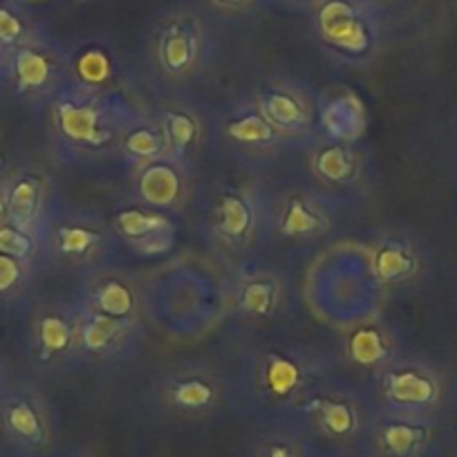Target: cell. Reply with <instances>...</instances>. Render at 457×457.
Masks as SVG:
<instances>
[{"mask_svg":"<svg viewBox=\"0 0 457 457\" xmlns=\"http://www.w3.org/2000/svg\"><path fill=\"white\" fill-rule=\"evenodd\" d=\"M320 32L348 52H363L370 43L366 28L357 21L353 7L345 0H329L319 14Z\"/></svg>","mask_w":457,"mask_h":457,"instance_id":"obj_1","label":"cell"},{"mask_svg":"<svg viewBox=\"0 0 457 457\" xmlns=\"http://www.w3.org/2000/svg\"><path fill=\"white\" fill-rule=\"evenodd\" d=\"M59 126L70 139H74V142L96 144L104 137L99 130V112H96L92 105L61 104Z\"/></svg>","mask_w":457,"mask_h":457,"instance_id":"obj_2","label":"cell"},{"mask_svg":"<svg viewBox=\"0 0 457 457\" xmlns=\"http://www.w3.org/2000/svg\"><path fill=\"white\" fill-rule=\"evenodd\" d=\"M386 395L399 406H426L435 399V384L417 372H397L388 379Z\"/></svg>","mask_w":457,"mask_h":457,"instance_id":"obj_3","label":"cell"},{"mask_svg":"<svg viewBox=\"0 0 457 457\" xmlns=\"http://www.w3.org/2000/svg\"><path fill=\"white\" fill-rule=\"evenodd\" d=\"M323 126L332 137L350 139L357 137L363 126V108L354 96H345L329 104L323 112Z\"/></svg>","mask_w":457,"mask_h":457,"instance_id":"obj_4","label":"cell"},{"mask_svg":"<svg viewBox=\"0 0 457 457\" xmlns=\"http://www.w3.org/2000/svg\"><path fill=\"white\" fill-rule=\"evenodd\" d=\"M381 448L388 453L390 457H415L417 453L424 448L428 433L424 426L406 424V421H397V424H388L381 430Z\"/></svg>","mask_w":457,"mask_h":457,"instance_id":"obj_5","label":"cell"},{"mask_svg":"<svg viewBox=\"0 0 457 457\" xmlns=\"http://www.w3.org/2000/svg\"><path fill=\"white\" fill-rule=\"evenodd\" d=\"M139 193L153 206L173 204L179 193V179L169 166H151L139 179Z\"/></svg>","mask_w":457,"mask_h":457,"instance_id":"obj_6","label":"cell"},{"mask_svg":"<svg viewBox=\"0 0 457 457\" xmlns=\"http://www.w3.org/2000/svg\"><path fill=\"white\" fill-rule=\"evenodd\" d=\"M310 411L316 412L319 424L323 426L325 433L332 437H345L357 428V417H354L353 408L345 406L341 402H332V399H314L310 403Z\"/></svg>","mask_w":457,"mask_h":457,"instance_id":"obj_7","label":"cell"},{"mask_svg":"<svg viewBox=\"0 0 457 457\" xmlns=\"http://www.w3.org/2000/svg\"><path fill=\"white\" fill-rule=\"evenodd\" d=\"M10 218L19 228H28L32 224L38 209V184L34 179H21L14 184L10 197H7Z\"/></svg>","mask_w":457,"mask_h":457,"instance_id":"obj_8","label":"cell"},{"mask_svg":"<svg viewBox=\"0 0 457 457\" xmlns=\"http://www.w3.org/2000/svg\"><path fill=\"white\" fill-rule=\"evenodd\" d=\"M117 227L124 236L133 240H142L146 236L157 234V231H169L170 220L162 213H144V211H124L117 218Z\"/></svg>","mask_w":457,"mask_h":457,"instance_id":"obj_9","label":"cell"},{"mask_svg":"<svg viewBox=\"0 0 457 457\" xmlns=\"http://www.w3.org/2000/svg\"><path fill=\"white\" fill-rule=\"evenodd\" d=\"M350 354L361 366H375L386 357V343L377 329L361 328L350 338Z\"/></svg>","mask_w":457,"mask_h":457,"instance_id":"obj_10","label":"cell"},{"mask_svg":"<svg viewBox=\"0 0 457 457\" xmlns=\"http://www.w3.org/2000/svg\"><path fill=\"white\" fill-rule=\"evenodd\" d=\"M252 224L249 204L238 195H227L220 204V227L228 238H240Z\"/></svg>","mask_w":457,"mask_h":457,"instance_id":"obj_11","label":"cell"},{"mask_svg":"<svg viewBox=\"0 0 457 457\" xmlns=\"http://www.w3.org/2000/svg\"><path fill=\"white\" fill-rule=\"evenodd\" d=\"M120 332L121 319L99 312V314L92 316L86 323V328H83V345H86L87 350H92V353H96V350L108 348L110 341H114Z\"/></svg>","mask_w":457,"mask_h":457,"instance_id":"obj_12","label":"cell"},{"mask_svg":"<svg viewBox=\"0 0 457 457\" xmlns=\"http://www.w3.org/2000/svg\"><path fill=\"white\" fill-rule=\"evenodd\" d=\"M133 294L120 280H108L96 292V307H99V312L108 316H117V319L129 316L130 310H133Z\"/></svg>","mask_w":457,"mask_h":457,"instance_id":"obj_13","label":"cell"},{"mask_svg":"<svg viewBox=\"0 0 457 457\" xmlns=\"http://www.w3.org/2000/svg\"><path fill=\"white\" fill-rule=\"evenodd\" d=\"M193 43L191 37L182 32V29H170L162 41V63L173 72L187 70L193 61Z\"/></svg>","mask_w":457,"mask_h":457,"instance_id":"obj_14","label":"cell"},{"mask_svg":"<svg viewBox=\"0 0 457 457\" xmlns=\"http://www.w3.org/2000/svg\"><path fill=\"white\" fill-rule=\"evenodd\" d=\"M375 271L384 280L403 278L412 271V258L402 245H388L375 258Z\"/></svg>","mask_w":457,"mask_h":457,"instance_id":"obj_15","label":"cell"},{"mask_svg":"<svg viewBox=\"0 0 457 457\" xmlns=\"http://www.w3.org/2000/svg\"><path fill=\"white\" fill-rule=\"evenodd\" d=\"M265 120L276 126H296L303 121V108L294 96L285 92H271L265 99Z\"/></svg>","mask_w":457,"mask_h":457,"instance_id":"obj_16","label":"cell"},{"mask_svg":"<svg viewBox=\"0 0 457 457\" xmlns=\"http://www.w3.org/2000/svg\"><path fill=\"white\" fill-rule=\"evenodd\" d=\"M16 74L23 87H41L50 79V63L34 50H23L16 56Z\"/></svg>","mask_w":457,"mask_h":457,"instance_id":"obj_17","label":"cell"},{"mask_svg":"<svg viewBox=\"0 0 457 457\" xmlns=\"http://www.w3.org/2000/svg\"><path fill=\"white\" fill-rule=\"evenodd\" d=\"M7 424L14 430L19 437L28 439V442H41L43 439V424L41 417L37 415L29 403H16L7 412Z\"/></svg>","mask_w":457,"mask_h":457,"instance_id":"obj_18","label":"cell"},{"mask_svg":"<svg viewBox=\"0 0 457 457\" xmlns=\"http://www.w3.org/2000/svg\"><path fill=\"white\" fill-rule=\"evenodd\" d=\"M298 379H301V372H298L296 363L280 357L271 359L270 368H267V386H270L271 393L278 395V397H287L298 386Z\"/></svg>","mask_w":457,"mask_h":457,"instance_id":"obj_19","label":"cell"},{"mask_svg":"<svg viewBox=\"0 0 457 457\" xmlns=\"http://www.w3.org/2000/svg\"><path fill=\"white\" fill-rule=\"evenodd\" d=\"M320 227V218L314 211L307 209L301 200H292L287 204L283 218V231L287 236H305L314 234L316 228Z\"/></svg>","mask_w":457,"mask_h":457,"instance_id":"obj_20","label":"cell"},{"mask_svg":"<svg viewBox=\"0 0 457 457\" xmlns=\"http://www.w3.org/2000/svg\"><path fill=\"white\" fill-rule=\"evenodd\" d=\"M227 133L240 144H262L274 137V129H271L270 121L262 120V117H256V114L234 121L227 129Z\"/></svg>","mask_w":457,"mask_h":457,"instance_id":"obj_21","label":"cell"},{"mask_svg":"<svg viewBox=\"0 0 457 457\" xmlns=\"http://www.w3.org/2000/svg\"><path fill=\"white\" fill-rule=\"evenodd\" d=\"M316 166H319V173L323 175V178L334 179V182H337V179H345L350 173H353L354 162L348 153L343 151V148L332 146L328 148V151L320 153Z\"/></svg>","mask_w":457,"mask_h":457,"instance_id":"obj_22","label":"cell"},{"mask_svg":"<svg viewBox=\"0 0 457 457\" xmlns=\"http://www.w3.org/2000/svg\"><path fill=\"white\" fill-rule=\"evenodd\" d=\"M276 301V287L265 280H253L243 292V307L252 314H270Z\"/></svg>","mask_w":457,"mask_h":457,"instance_id":"obj_23","label":"cell"},{"mask_svg":"<svg viewBox=\"0 0 457 457\" xmlns=\"http://www.w3.org/2000/svg\"><path fill=\"white\" fill-rule=\"evenodd\" d=\"M173 399L182 408H206L213 402V388L204 381H184L173 390Z\"/></svg>","mask_w":457,"mask_h":457,"instance_id":"obj_24","label":"cell"},{"mask_svg":"<svg viewBox=\"0 0 457 457\" xmlns=\"http://www.w3.org/2000/svg\"><path fill=\"white\" fill-rule=\"evenodd\" d=\"M38 337H41L43 350L50 354L63 353L70 345V328L63 319L56 316H47L43 319L41 328H38Z\"/></svg>","mask_w":457,"mask_h":457,"instance_id":"obj_25","label":"cell"},{"mask_svg":"<svg viewBox=\"0 0 457 457\" xmlns=\"http://www.w3.org/2000/svg\"><path fill=\"white\" fill-rule=\"evenodd\" d=\"M77 70L86 83H104L110 77V61L101 50H90L79 59Z\"/></svg>","mask_w":457,"mask_h":457,"instance_id":"obj_26","label":"cell"},{"mask_svg":"<svg viewBox=\"0 0 457 457\" xmlns=\"http://www.w3.org/2000/svg\"><path fill=\"white\" fill-rule=\"evenodd\" d=\"M99 240V236L90 228L81 227H65L59 231V247L63 253H72V256H79V253H86L92 245Z\"/></svg>","mask_w":457,"mask_h":457,"instance_id":"obj_27","label":"cell"},{"mask_svg":"<svg viewBox=\"0 0 457 457\" xmlns=\"http://www.w3.org/2000/svg\"><path fill=\"white\" fill-rule=\"evenodd\" d=\"M32 252V240L14 227H0V253L12 258H25Z\"/></svg>","mask_w":457,"mask_h":457,"instance_id":"obj_28","label":"cell"},{"mask_svg":"<svg viewBox=\"0 0 457 457\" xmlns=\"http://www.w3.org/2000/svg\"><path fill=\"white\" fill-rule=\"evenodd\" d=\"M162 148L160 137L151 130H135L129 139H126V151L135 157H153L157 155Z\"/></svg>","mask_w":457,"mask_h":457,"instance_id":"obj_29","label":"cell"},{"mask_svg":"<svg viewBox=\"0 0 457 457\" xmlns=\"http://www.w3.org/2000/svg\"><path fill=\"white\" fill-rule=\"evenodd\" d=\"M169 133L175 146L184 148L195 139V121L184 112H175L169 117Z\"/></svg>","mask_w":457,"mask_h":457,"instance_id":"obj_30","label":"cell"},{"mask_svg":"<svg viewBox=\"0 0 457 457\" xmlns=\"http://www.w3.org/2000/svg\"><path fill=\"white\" fill-rule=\"evenodd\" d=\"M173 245V234L169 231H157V234L146 236V238L137 240V249L142 253H164L169 252Z\"/></svg>","mask_w":457,"mask_h":457,"instance_id":"obj_31","label":"cell"},{"mask_svg":"<svg viewBox=\"0 0 457 457\" xmlns=\"http://www.w3.org/2000/svg\"><path fill=\"white\" fill-rule=\"evenodd\" d=\"M21 278V265L16 258L0 253V292L14 287Z\"/></svg>","mask_w":457,"mask_h":457,"instance_id":"obj_32","label":"cell"},{"mask_svg":"<svg viewBox=\"0 0 457 457\" xmlns=\"http://www.w3.org/2000/svg\"><path fill=\"white\" fill-rule=\"evenodd\" d=\"M21 37V21L7 10H0V41H14Z\"/></svg>","mask_w":457,"mask_h":457,"instance_id":"obj_33","label":"cell"},{"mask_svg":"<svg viewBox=\"0 0 457 457\" xmlns=\"http://www.w3.org/2000/svg\"><path fill=\"white\" fill-rule=\"evenodd\" d=\"M258 457H298V455L294 453V448L289 446V444L276 442V444H270V446H267Z\"/></svg>","mask_w":457,"mask_h":457,"instance_id":"obj_34","label":"cell"},{"mask_svg":"<svg viewBox=\"0 0 457 457\" xmlns=\"http://www.w3.org/2000/svg\"><path fill=\"white\" fill-rule=\"evenodd\" d=\"M7 215H10V209H7V197L0 193V227L5 224Z\"/></svg>","mask_w":457,"mask_h":457,"instance_id":"obj_35","label":"cell"},{"mask_svg":"<svg viewBox=\"0 0 457 457\" xmlns=\"http://www.w3.org/2000/svg\"><path fill=\"white\" fill-rule=\"evenodd\" d=\"M220 3H224V5H240L243 0H220Z\"/></svg>","mask_w":457,"mask_h":457,"instance_id":"obj_36","label":"cell"}]
</instances>
